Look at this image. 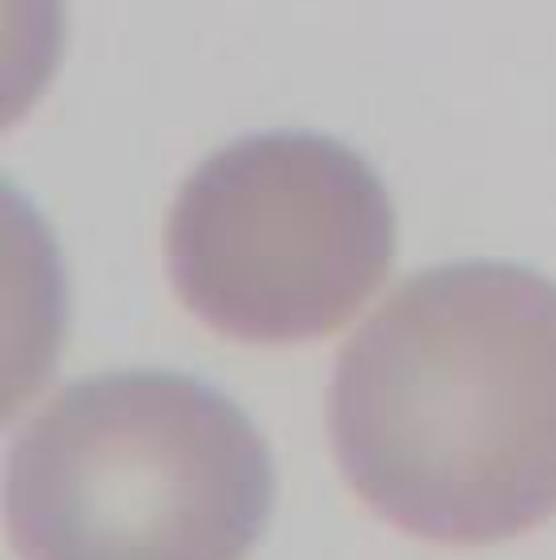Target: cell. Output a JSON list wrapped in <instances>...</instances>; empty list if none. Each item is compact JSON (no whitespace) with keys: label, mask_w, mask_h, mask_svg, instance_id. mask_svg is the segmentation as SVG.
I'll return each mask as SVG.
<instances>
[{"label":"cell","mask_w":556,"mask_h":560,"mask_svg":"<svg viewBox=\"0 0 556 560\" xmlns=\"http://www.w3.org/2000/svg\"><path fill=\"white\" fill-rule=\"evenodd\" d=\"M275 504L262 434L183 374L66 387L9 452L22 560H248Z\"/></svg>","instance_id":"obj_2"},{"label":"cell","mask_w":556,"mask_h":560,"mask_svg":"<svg viewBox=\"0 0 556 560\" xmlns=\"http://www.w3.org/2000/svg\"><path fill=\"white\" fill-rule=\"evenodd\" d=\"M396 218L361 156L266 136L205 161L165 226L170 279L192 313L248 343L331 335L392 266Z\"/></svg>","instance_id":"obj_3"},{"label":"cell","mask_w":556,"mask_h":560,"mask_svg":"<svg viewBox=\"0 0 556 560\" xmlns=\"http://www.w3.org/2000/svg\"><path fill=\"white\" fill-rule=\"evenodd\" d=\"M331 447L405 535L487 548L556 513V282L518 266L409 279L344 348Z\"/></svg>","instance_id":"obj_1"}]
</instances>
